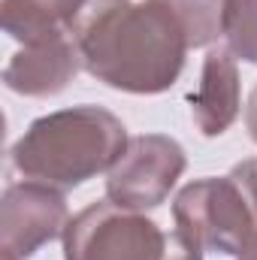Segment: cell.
I'll return each mask as SVG.
<instances>
[{
  "label": "cell",
  "mask_w": 257,
  "mask_h": 260,
  "mask_svg": "<svg viewBox=\"0 0 257 260\" xmlns=\"http://www.w3.org/2000/svg\"><path fill=\"white\" fill-rule=\"evenodd\" d=\"M70 34L88 76L112 91L145 97L179 82L191 49L179 21L157 0H85Z\"/></svg>",
  "instance_id": "obj_1"
},
{
  "label": "cell",
  "mask_w": 257,
  "mask_h": 260,
  "mask_svg": "<svg viewBox=\"0 0 257 260\" xmlns=\"http://www.w3.org/2000/svg\"><path fill=\"white\" fill-rule=\"evenodd\" d=\"M127 142V127L115 112L82 103L30 121L15 139L9 160L30 182L73 191L97 173H109Z\"/></svg>",
  "instance_id": "obj_2"
},
{
  "label": "cell",
  "mask_w": 257,
  "mask_h": 260,
  "mask_svg": "<svg viewBox=\"0 0 257 260\" xmlns=\"http://www.w3.org/2000/svg\"><path fill=\"white\" fill-rule=\"evenodd\" d=\"M61 239L64 260H203V245L188 233L164 230L109 197L76 212Z\"/></svg>",
  "instance_id": "obj_3"
},
{
  "label": "cell",
  "mask_w": 257,
  "mask_h": 260,
  "mask_svg": "<svg viewBox=\"0 0 257 260\" xmlns=\"http://www.w3.org/2000/svg\"><path fill=\"white\" fill-rule=\"evenodd\" d=\"M173 221L197 245L236 257L257 230V157L236 164L227 176L185 185L173 200Z\"/></svg>",
  "instance_id": "obj_4"
},
{
  "label": "cell",
  "mask_w": 257,
  "mask_h": 260,
  "mask_svg": "<svg viewBox=\"0 0 257 260\" xmlns=\"http://www.w3.org/2000/svg\"><path fill=\"white\" fill-rule=\"evenodd\" d=\"M188 167L185 148L164 133L130 136L124 154L106 173V197L136 212L157 209Z\"/></svg>",
  "instance_id": "obj_5"
},
{
  "label": "cell",
  "mask_w": 257,
  "mask_h": 260,
  "mask_svg": "<svg viewBox=\"0 0 257 260\" xmlns=\"http://www.w3.org/2000/svg\"><path fill=\"white\" fill-rule=\"evenodd\" d=\"M70 206L64 191L43 182L9 185L0 200V254L9 260L34 257L43 245L64 236Z\"/></svg>",
  "instance_id": "obj_6"
},
{
  "label": "cell",
  "mask_w": 257,
  "mask_h": 260,
  "mask_svg": "<svg viewBox=\"0 0 257 260\" xmlns=\"http://www.w3.org/2000/svg\"><path fill=\"white\" fill-rule=\"evenodd\" d=\"M82 70V55L73 34L21 46L3 67V85L21 97H55Z\"/></svg>",
  "instance_id": "obj_7"
},
{
  "label": "cell",
  "mask_w": 257,
  "mask_h": 260,
  "mask_svg": "<svg viewBox=\"0 0 257 260\" xmlns=\"http://www.w3.org/2000/svg\"><path fill=\"white\" fill-rule=\"evenodd\" d=\"M194 124L203 136H221L239 118L242 109V88H239V67L227 49H209L200 82L191 97Z\"/></svg>",
  "instance_id": "obj_8"
},
{
  "label": "cell",
  "mask_w": 257,
  "mask_h": 260,
  "mask_svg": "<svg viewBox=\"0 0 257 260\" xmlns=\"http://www.w3.org/2000/svg\"><path fill=\"white\" fill-rule=\"evenodd\" d=\"M82 6L85 0H0V24L15 43L34 46L70 34Z\"/></svg>",
  "instance_id": "obj_9"
},
{
  "label": "cell",
  "mask_w": 257,
  "mask_h": 260,
  "mask_svg": "<svg viewBox=\"0 0 257 260\" xmlns=\"http://www.w3.org/2000/svg\"><path fill=\"white\" fill-rule=\"evenodd\" d=\"M185 30L191 49H206L221 37L224 0H157Z\"/></svg>",
  "instance_id": "obj_10"
},
{
  "label": "cell",
  "mask_w": 257,
  "mask_h": 260,
  "mask_svg": "<svg viewBox=\"0 0 257 260\" xmlns=\"http://www.w3.org/2000/svg\"><path fill=\"white\" fill-rule=\"evenodd\" d=\"M224 49L245 64H257V0H224Z\"/></svg>",
  "instance_id": "obj_11"
},
{
  "label": "cell",
  "mask_w": 257,
  "mask_h": 260,
  "mask_svg": "<svg viewBox=\"0 0 257 260\" xmlns=\"http://www.w3.org/2000/svg\"><path fill=\"white\" fill-rule=\"evenodd\" d=\"M245 127H248V136L257 142V85L248 97V106H245Z\"/></svg>",
  "instance_id": "obj_12"
},
{
  "label": "cell",
  "mask_w": 257,
  "mask_h": 260,
  "mask_svg": "<svg viewBox=\"0 0 257 260\" xmlns=\"http://www.w3.org/2000/svg\"><path fill=\"white\" fill-rule=\"evenodd\" d=\"M236 260H257V230L248 236V242L242 245V251L236 254Z\"/></svg>",
  "instance_id": "obj_13"
},
{
  "label": "cell",
  "mask_w": 257,
  "mask_h": 260,
  "mask_svg": "<svg viewBox=\"0 0 257 260\" xmlns=\"http://www.w3.org/2000/svg\"><path fill=\"white\" fill-rule=\"evenodd\" d=\"M3 260H9V257H3Z\"/></svg>",
  "instance_id": "obj_14"
}]
</instances>
